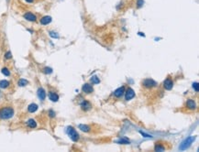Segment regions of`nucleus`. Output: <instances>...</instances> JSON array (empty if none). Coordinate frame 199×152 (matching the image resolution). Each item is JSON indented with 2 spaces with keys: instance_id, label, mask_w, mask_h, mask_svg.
Wrapping results in <instances>:
<instances>
[{
  "instance_id": "1",
  "label": "nucleus",
  "mask_w": 199,
  "mask_h": 152,
  "mask_svg": "<svg viewBox=\"0 0 199 152\" xmlns=\"http://www.w3.org/2000/svg\"><path fill=\"white\" fill-rule=\"evenodd\" d=\"M14 115V110L12 107H4L0 111V118L1 119H9Z\"/></svg>"
},
{
  "instance_id": "2",
  "label": "nucleus",
  "mask_w": 199,
  "mask_h": 152,
  "mask_svg": "<svg viewBox=\"0 0 199 152\" xmlns=\"http://www.w3.org/2000/svg\"><path fill=\"white\" fill-rule=\"evenodd\" d=\"M67 133H68L69 136H70L72 141L76 142V141L79 140V134L76 132V130L72 127V126H69V127L67 128Z\"/></svg>"
},
{
  "instance_id": "3",
  "label": "nucleus",
  "mask_w": 199,
  "mask_h": 152,
  "mask_svg": "<svg viewBox=\"0 0 199 152\" xmlns=\"http://www.w3.org/2000/svg\"><path fill=\"white\" fill-rule=\"evenodd\" d=\"M163 87H164L165 90H172L173 87V79L170 77V76H168L166 79L164 80V82H163Z\"/></svg>"
},
{
  "instance_id": "4",
  "label": "nucleus",
  "mask_w": 199,
  "mask_h": 152,
  "mask_svg": "<svg viewBox=\"0 0 199 152\" xmlns=\"http://www.w3.org/2000/svg\"><path fill=\"white\" fill-rule=\"evenodd\" d=\"M143 86L144 87H146V88H153V87H155V86H157V82H155L154 80H152V79L149 78V79H145L144 81H143L142 82Z\"/></svg>"
},
{
  "instance_id": "5",
  "label": "nucleus",
  "mask_w": 199,
  "mask_h": 152,
  "mask_svg": "<svg viewBox=\"0 0 199 152\" xmlns=\"http://www.w3.org/2000/svg\"><path fill=\"white\" fill-rule=\"evenodd\" d=\"M195 136H190V138H187L185 141H183V144L181 145V147H180V149L181 150H185V149H186L188 147L190 146V145L192 144V143L195 141Z\"/></svg>"
},
{
  "instance_id": "6",
  "label": "nucleus",
  "mask_w": 199,
  "mask_h": 152,
  "mask_svg": "<svg viewBox=\"0 0 199 152\" xmlns=\"http://www.w3.org/2000/svg\"><path fill=\"white\" fill-rule=\"evenodd\" d=\"M125 99L127 101H129L131 100L132 98H134V96H135V92L133 91V89L131 88H128L127 92L125 93Z\"/></svg>"
},
{
  "instance_id": "7",
  "label": "nucleus",
  "mask_w": 199,
  "mask_h": 152,
  "mask_svg": "<svg viewBox=\"0 0 199 152\" xmlns=\"http://www.w3.org/2000/svg\"><path fill=\"white\" fill-rule=\"evenodd\" d=\"M186 107L190 110H195L196 109V103L193 99H187L186 101Z\"/></svg>"
},
{
  "instance_id": "8",
  "label": "nucleus",
  "mask_w": 199,
  "mask_h": 152,
  "mask_svg": "<svg viewBox=\"0 0 199 152\" xmlns=\"http://www.w3.org/2000/svg\"><path fill=\"white\" fill-rule=\"evenodd\" d=\"M24 18L27 19L28 21H31V22H35L37 20V18L33 13L31 12H27L24 14Z\"/></svg>"
},
{
  "instance_id": "9",
  "label": "nucleus",
  "mask_w": 199,
  "mask_h": 152,
  "mask_svg": "<svg viewBox=\"0 0 199 152\" xmlns=\"http://www.w3.org/2000/svg\"><path fill=\"white\" fill-rule=\"evenodd\" d=\"M83 92L85 93V94H92L94 92V88L93 86L90 85L89 83H85L83 85Z\"/></svg>"
},
{
  "instance_id": "10",
  "label": "nucleus",
  "mask_w": 199,
  "mask_h": 152,
  "mask_svg": "<svg viewBox=\"0 0 199 152\" xmlns=\"http://www.w3.org/2000/svg\"><path fill=\"white\" fill-rule=\"evenodd\" d=\"M125 93V87L124 86H122V87H119V88H117V90L114 92V95L115 97H117V98H119V97H121V96L124 94Z\"/></svg>"
},
{
  "instance_id": "11",
  "label": "nucleus",
  "mask_w": 199,
  "mask_h": 152,
  "mask_svg": "<svg viewBox=\"0 0 199 152\" xmlns=\"http://www.w3.org/2000/svg\"><path fill=\"white\" fill-rule=\"evenodd\" d=\"M51 22V18L50 16H45L40 18V24L41 25H48Z\"/></svg>"
},
{
  "instance_id": "12",
  "label": "nucleus",
  "mask_w": 199,
  "mask_h": 152,
  "mask_svg": "<svg viewBox=\"0 0 199 152\" xmlns=\"http://www.w3.org/2000/svg\"><path fill=\"white\" fill-rule=\"evenodd\" d=\"M81 107H82L83 110L87 111V110H89V109H91L92 106H91L90 103L87 102V101H85V100H84L82 103H81Z\"/></svg>"
},
{
  "instance_id": "13",
  "label": "nucleus",
  "mask_w": 199,
  "mask_h": 152,
  "mask_svg": "<svg viewBox=\"0 0 199 152\" xmlns=\"http://www.w3.org/2000/svg\"><path fill=\"white\" fill-rule=\"evenodd\" d=\"M38 96H39V98L40 99L41 101L45 100V98H46V93H45V90L42 88H40L38 90Z\"/></svg>"
},
{
  "instance_id": "14",
  "label": "nucleus",
  "mask_w": 199,
  "mask_h": 152,
  "mask_svg": "<svg viewBox=\"0 0 199 152\" xmlns=\"http://www.w3.org/2000/svg\"><path fill=\"white\" fill-rule=\"evenodd\" d=\"M49 98H50V100L52 101V102H57V101L59 100V95L56 93L50 92V94H49Z\"/></svg>"
},
{
  "instance_id": "15",
  "label": "nucleus",
  "mask_w": 199,
  "mask_h": 152,
  "mask_svg": "<svg viewBox=\"0 0 199 152\" xmlns=\"http://www.w3.org/2000/svg\"><path fill=\"white\" fill-rule=\"evenodd\" d=\"M154 150H155V151H164V150H165V146H164V145L159 144V143L157 142L156 144H155Z\"/></svg>"
},
{
  "instance_id": "16",
  "label": "nucleus",
  "mask_w": 199,
  "mask_h": 152,
  "mask_svg": "<svg viewBox=\"0 0 199 152\" xmlns=\"http://www.w3.org/2000/svg\"><path fill=\"white\" fill-rule=\"evenodd\" d=\"M28 112H30V113L36 112V111L38 110V105H37L36 104H30V105H28Z\"/></svg>"
},
{
  "instance_id": "17",
  "label": "nucleus",
  "mask_w": 199,
  "mask_h": 152,
  "mask_svg": "<svg viewBox=\"0 0 199 152\" xmlns=\"http://www.w3.org/2000/svg\"><path fill=\"white\" fill-rule=\"evenodd\" d=\"M79 128L84 132H90L91 130L90 126H87V125H79Z\"/></svg>"
},
{
  "instance_id": "18",
  "label": "nucleus",
  "mask_w": 199,
  "mask_h": 152,
  "mask_svg": "<svg viewBox=\"0 0 199 152\" xmlns=\"http://www.w3.org/2000/svg\"><path fill=\"white\" fill-rule=\"evenodd\" d=\"M27 125H28V126L30 128H35L37 126L36 121L33 120V119H30V120H28V122H27Z\"/></svg>"
},
{
  "instance_id": "19",
  "label": "nucleus",
  "mask_w": 199,
  "mask_h": 152,
  "mask_svg": "<svg viewBox=\"0 0 199 152\" xmlns=\"http://www.w3.org/2000/svg\"><path fill=\"white\" fill-rule=\"evenodd\" d=\"M8 86H9V82H8V81H6V80L0 81V88L6 89L8 88Z\"/></svg>"
},
{
  "instance_id": "20",
  "label": "nucleus",
  "mask_w": 199,
  "mask_h": 152,
  "mask_svg": "<svg viewBox=\"0 0 199 152\" xmlns=\"http://www.w3.org/2000/svg\"><path fill=\"white\" fill-rule=\"evenodd\" d=\"M28 84V81L25 80V79H20L19 82H18V85L19 86H26Z\"/></svg>"
},
{
  "instance_id": "21",
  "label": "nucleus",
  "mask_w": 199,
  "mask_h": 152,
  "mask_svg": "<svg viewBox=\"0 0 199 152\" xmlns=\"http://www.w3.org/2000/svg\"><path fill=\"white\" fill-rule=\"evenodd\" d=\"M91 82H92L93 83H99L100 80H99V78L97 76H93L92 78H91Z\"/></svg>"
},
{
  "instance_id": "22",
  "label": "nucleus",
  "mask_w": 199,
  "mask_h": 152,
  "mask_svg": "<svg viewBox=\"0 0 199 152\" xmlns=\"http://www.w3.org/2000/svg\"><path fill=\"white\" fill-rule=\"evenodd\" d=\"M1 72H2V73L4 74V75H6V76L10 75V72H9V70H8V68H3Z\"/></svg>"
},
{
  "instance_id": "23",
  "label": "nucleus",
  "mask_w": 199,
  "mask_h": 152,
  "mask_svg": "<svg viewBox=\"0 0 199 152\" xmlns=\"http://www.w3.org/2000/svg\"><path fill=\"white\" fill-rule=\"evenodd\" d=\"M193 88L195 90V92H198L199 91V87H198V82H195L193 84Z\"/></svg>"
},
{
  "instance_id": "24",
  "label": "nucleus",
  "mask_w": 199,
  "mask_h": 152,
  "mask_svg": "<svg viewBox=\"0 0 199 152\" xmlns=\"http://www.w3.org/2000/svg\"><path fill=\"white\" fill-rule=\"evenodd\" d=\"M5 58H6V59H11V58H12V54H11V52H10V51L6 52V55H5Z\"/></svg>"
},
{
  "instance_id": "25",
  "label": "nucleus",
  "mask_w": 199,
  "mask_h": 152,
  "mask_svg": "<svg viewBox=\"0 0 199 152\" xmlns=\"http://www.w3.org/2000/svg\"><path fill=\"white\" fill-rule=\"evenodd\" d=\"M44 72L45 73H51L52 70L50 68H44Z\"/></svg>"
},
{
  "instance_id": "26",
  "label": "nucleus",
  "mask_w": 199,
  "mask_h": 152,
  "mask_svg": "<svg viewBox=\"0 0 199 152\" xmlns=\"http://www.w3.org/2000/svg\"><path fill=\"white\" fill-rule=\"evenodd\" d=\"M119 143H124V144H129V140H127V139H121V140H119Z\"/></svg>"
},
{
  "instance_id": "27",
  "label": "nucleus",
  "mask_w": 199,
  "mask_h": 152,
  "mask_svg": "<svg viewBox=\"0 0 199 152\" xmlns=\"http://www.w3.org/2000/svg\"><path fill=\"white\" fill-rule=\"evenodd\" d=\"M141 134L142 135V136H144L145 138H151V135H147V134H145V133H143L142 131H141Z\"/></svg>"
},
{
  "instance_id": "28",
  "label": "nucleus",
  "mask_w": 199,
  "mask_h": 152,
  "mask_svg": "<svg viewBox=\"0 0 199 152\" xmlns=\"http://www.w3.org/2000/svg\"><path fill=\"white\" fill-rule=\"evenodd\" d=\"M49 114H50V116H51V117H53L54 116V115H55V113L53 112L52 110H50V112H49Z\"/></svg>"
},
{
  "instance_id": "29",
  "label": "nucleus",
  "mask_w": 199,
  "mask_h": 152,
  "mask_svg": "<svg viewBox=\"0 0 199 152\" xmlns=\"http://www.w3.org/2000/svg\"><path fill=\"white\" fill-rule=\"evenodd\" d=\"M142 4H143V0H139V1H138V6H139V7L141 6Z\"/></svg>"
},
{
  "instance_id": "30",
  "label": "nucleus",
  "mask_w": 199,
  "mask_h": 152,
  "mask_svg": "<svg viewBox=\"0 0 199 152\" xmlns=\"http://www.w3.org/2000/svg\"><path fill=\"white\" fill-rule=\"evenodd\" d=\"M27 2L28 3H32V2H34V0H26Z\"/></svg>"
}]
</instances>
